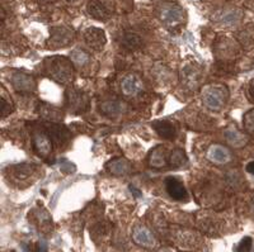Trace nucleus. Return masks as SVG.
<instances>
[{"label":"nucleus","mask_w":254,"mask_h":252,"mask_svg":"<svg viewBox=\"0 0 254 252\" xmlns=\"http://www.w3.org/2000/svg\"><path fill=\"white\" fill-rule=\"evenodd\" d=\"M246 170H247V172H249V174L254 175V161H251V162L247 165Z\"/></svg>","instance_id":"38"},{"label":"nucleus","mask_w":254,"mask_h":252,"mask_svg":"<svg viewBox=\"0 0 254 252\" xmlns=\"http://www.w3.org/2000/svg\"><path fill=\"white\" fill-rule=\"evenodd\" d=\"M215 51H216V56H219L222 60L234 57V54L238 52L237 49H235V43L226 40V38H222L221 41L216 43Z\"/></svg>","instance_id":"21"},{"label":"nucleus","mask_w":254,"mask_h":252,"mask_svg":"<svg viewBox=\"0 0 254 252\" xmlns=\"http://www.w3.org/2000/svg\"><path fill=\"white\" fill-rule=\"evenodd\" d=\"M60 169L63 170V171L65 172V174H70V172L75 171L76 167L74 166V165H72L71 162H69V161H65V163H61Z\"/></svg>","instance_id":"35"},{"label":"nucleus","mask_w":254,"mask_h":252,"mask_svg":"<svg viewBox=\"0 0 254 252\" xmlns=\"http://www.w3.org/2000/svg\"><path fill=\"white\" fill-rule=\"evenodd\" d=\"M67 1H69V3H72V1H76V0H67Z\"/></svg>","instance_id":"41"},{"label":"nucleus","mask_w":254,"mask_h":252,"mask_svg":"<svg viewBox=\"0 0 254 252\" xmlns=\"http://www.w3.org/2000/svg\"><path fill=\"white\" fill-rule=\"evenodd\" d=\"M243 124H244V129L249 135L254 136V109H251L244 114L243 117Z\"/></svg>","instance_id":"32"},{"label":"nucleus","mask_w":254,"mask_h":252,"mask_svg":"<svg viewBox=\"0 0 254 252\" xmlns=\"http://www.w3.org/2000/svg\"><path fill=\"white\" fill-rule=\"evenodd\" d=\"M238 41H239L240 45H242V46L244 47L246 50L253 49V46H254L253 31H249L248 28L240 31L239 35H238Z\"/></svg>","instance_id":"29"},{"label":"nucleus","mask_w":254,"mask_h":252,"mask_svg":"<svg viewBox=\"0 0 254 252\" xmlns=\"http://www.w3.org/2000/svg\"><path fill=\"white\" fill-rule=\"evenodd\" d=\"M207 160L215 165H225L231 161V153L226 147L221 145H211L206 152Z\"/></svg>","instance_id":"13"},{"label":"nucleus","mask_w":254,"mask_h":252,"mask_svg":"<svg viewBox=\"0 0 254 252\" xmlns=\"http://www.w3.org/2000/svg\"><path fill=\"white\" fill-rule=\"evenodd\" d=\"M142 80L137 74H128L121 83V90L126 97H135L142 90Z\"/></svg>","instance_id":"14"},{"label":"nucleus","mask_w":254,"mask_h":252,"mask_svg":"<svg viewBox=\"0 0 254 252\" xmlns=\"http://www.w3.org/2000/svg\"><path fill=\"white\" fill-rule=\"evenodd\" d=\"M149 162L153 167L156 169H162V167L167 166L168 163V152L167 149L163 146H158L151 151L150 157H149Z\"/></svg>","instance_id":"23"},{"label":"nucleus","mask_w":254,"mask_h":252,"mask_svg":"<svg viewBox=\"0 0 254 252\" xmlns=\"http://www.w3.org/2000/svg\"><path fill=\"white\" fill-rule=\"evenodd\" d=\"M156 252H173V251H172L171 249H168V247H164V249L158 250V251H156Z\"/></svg>","instance_id":"40"},{"label":"nucleus","mask_w":254,"mask_h":252,"mask_svg":"<svg viewBox=\"0 0 254 252\" xmlns=\"http://www.w3.org/2000/svg\"><path fill=\"white\" fill-rule=\"evenodd\" d=\"M38 110H40L41 117L49 120L50 123H59L60 120H63V112L59 108H56V106L42 103L40 108H38Z\"/></svg>","instance_id":"20"},{"label":"nucleus","mask_w":254,"mask_h":252,"mask_svg":"<svg viewBox=\"0 0 254 252\" xmlns=\"http://www.w3.org/2000/svg\"><path fill=\"white\" fill-rule=\"evenodd\" d=\"M45 72L58 84L67 85L74 79V63L64 56H51L45 60Z\"/></svg>","instance_id":"1"},{"label":"nucleus","mask_w":254,"mask_h":252,"mask_svg":"<svg viewBox=\"0 0 254 252\" xmlns=\"http://www.w3.org/2000/svg\"><path fill=\"white\" fill-rule=\"evenodd\" d=\"M36 170H37V166L32 162L18 163V165L9 167V172H10L12 178L14 179L15 181L27 180L29 176H32V175L35 174Z\"/></svg>","instance_id":"16"},{"label":"nucleus","mask_w":254,"mask_h":252,"mask_svg":"<svg viewBox=\"0 0 254 252\" xmlns=\"http://www.w3.org/2000/svg\"><path fill=\"white\" fill-rule=\"evenodd\" d=\"M128 190H130L131 194H132L133 197H135V198H141V195H142L141 190H139V189H137V188H135V186H133V185L128 186Z\"/></svg>","instance_id":"37"},{"label":"nucleus","mask_w":254,"mask_h":252,"mask_svg":"<svg viewBox=\"0 0 254 252\" xmlns=\"http://www.w3.org/2000/svg\"><path fill=\"white\" fill-rule=\"evenodd\" d=\"M225 140L231 147L234 149H240V147H244L248 144L249 137L246 133L240 132L237 127H230L225 131Z\"/></svg>","instance_id":"17"},{"label":"nucleus","mask_w":254,"mask_h":252,"mask_svg":"<svg viewBox=\"0 0 254 252\" xmlns=\"http://www.w3.org/2000/svg\"><path fill=\"white\" fill-rule=\"evenodd\" d=\"M10 83L15 92L20 94H29L36 90V80L32 75L17 71L10 76Z\"/></svg>","instance_id":"7"},{"label":"nucleus","mask_w":254,"mask_h":252,"mask_svg":"<svg viewBox=\"0 0 254 252\" xmlns=\"http://www.w3.org/2000/svg\"><path fill=\"white\" fill-rule=\"evenodd\" d=\"M107 170L112 175L121 176V175H126L127 172L130 171V163L124 157L113 158L107 163Z\"/></svg>","instance_id":"24"},{"label":"nucleus","mask_w":254,"mask_h":252,"mask_svg":"<svg viewBox=\"0 0 254 252\" xmlns=\"http://www.w3.org/2000/svg\"><path fill=\"white\" fill-rule=\"evenodd\" d=\"M101 112L110 118L119 117L124 110V105L117 101H107L101 104Z\"/></svg>","instance_id":"26"},{"label":"nucleus","mask_w":254,"mask_h":252,"mask_svg":"<svg viewBox=\"0 0 254 252\" xmlns=\"http://www.w3.org/2000/svg\"><path fill=\"white\" fill-rule=\"evenodd\" d=\"M132 240L137 246L144 247V249L151 250L156 246V238L154 233L147 227L137 224L132 229Z\"/></svg>","instance_id":"8"},{"label":"nucleus","mask_w":254,"mask_h":252,"mask_svg":"<svg viewBox=\"0 0 254 252\" xmlns=\"http://www.w3.org/2000/svg\"><path fill=\"white\" fill-rule=\"evenodd\" d=\"M32 142H33V149L36 153L42 157H47L54 149V142L51 137L45 132H36L32 137Z\"/></svg>","instance_id":"12"},{"label":"nucleus","mask_w":254,"mask_h":252,"mask_svg":"<svg viewBox=\"0 0 254 252\" xmlns=\"http://www.w3.org/2000/svg\"><path fill=\"white\" fill-rule=\"evenodd\" d=\"M49 136L51 137L52 142H55V144H64V142H66L67 137H69V132H67V129L65 128L64 126L59 123H50L49 126Z\"/></svg>","instance_id":"25"},{"label":"nucleus","mask_w":254,"mask_h":252,"mask_svg":"<svg viewBox=\"0 0 254 252\" xmlns=\"http://www.w3.org/2000/svg\"><path fill=\"white\" fill-rule=\"evenodd\" d=\"M70 60L74 63V66H76L78 69H84V67L89 65L90 56L89 53L84 51V50L75 49L72 50L71 53H70Z\"/></svg>","instance_id":"27"},{"label":"nucleus","mask_w":254,"mask_h":252,"mask_svg":"<svg viewBox=\"0 0 254 252\" xmlns=\"http://www.w3.org/2000/svg\"><path fill=\"white\" fill-rule=\"evenodd\" d=\"M36 219H37V223L38 226L41 227H47L49 228L50 224H51V217H50L49 212L47 210H45L44 208H38L37 210H36Z\"/></svg>","instance_id":"33"},{"label":"nucleus","mask_w":254,"mask_h":252,"mask_svg":"<svg viewBox=\"0 0 254 252\" xmlns=\"http://www.w3.org/2000/svg\"><path fill=\"white\" fill-rule=\"evenodd\" d=\"M84 41L94 51H101L107 43V37L103 29L97 27H89L84 31Z\"/></svg>","instance_id":"9"},{"label":"nucleus","mask_w":254,"mask_h":252,"mask_svg":"<svg viewBox=\"0 0 254 252\" xmlns=\"http://www.w3.org/2000/svg\"><path fill=\"white\" fill-rule=\"evenodd\" d=\"M33 252H49V247L45 241H40L37 245H36V249L33 250Z\"/></svg>","instance_id":"36"},{"label":"nucleus","mask_w":254,"mask_h":252,"mask_svg":"<svg viewBox=\"0 0 254 252\" xmlns=\"http://www.w3.org/2000/svg\"><path fill=\"white\" fill-rule=\"evenodd\" d=\"M173 240L179 247L192 250L197 249L202 242V236L196 231L186 228H178L173 232Z\"/></svg>","instance_id":"6"},{"label":"nucleus","mask_w":254,"mask_h":252,"mask_svg":"<svg viewBox=\"0 0 254 252\" xmlns=\"http://www.w3.org/2000/svg\"><path fill=\"white\" fill-rule=\"evenodd\" d=\"M153 128L155 129L156 133L164 140H174L177 136V128L172 122L168 120H159L154 122Z\"/></svg>","instance_id":"18"},{"label":"nucleus","mask_w":254,"mask_h":252,"mask_svg":"<svg viewBox=\"0 0 254 252\" xmlns=\"http://www.w3.org/2000/svg\"><path fill=\"white\" fill-rule=\"evenodd\" d=\"M160 19L167 26H177L183 20L182 8L178 5H174V4H167L160 10Z\"/></svg>","instance_id":"11"},{"label":"nucleus","mask_w":254,"mask_h":252,"mask_svg":"<svg viewBox=\"0 0 254 252\" xmlns=\"http://www.w3.org/2000/svg\"><path fill=\"white\" fill-rule=\"evenodd\" d=\"M197 224H198L199 229L205 232L206 235H219L220 229L222 227V222L217 219L215 215H206L202 214L197 218Z\"/></svg>","instance_id":"15"},{"label":"nucleus","mask_w":254,"mask_h":252,"mask_svg":"<svg viewBox=\"0 0 254 252\" xmlns=\"http://www.w3.org/2000/svg\"><path fill=\"white\" fill-rule=\"evenodd\" d=\"M249 94H251L252 99H254V79L249 84Z\"/></svg>","instance_id":"39"},{"label":"nucleus","mask_w":254,"mask_h":252,"mask_svg":"<svg viewBox=\"0 0 254 252\" xmlns=\"http://www.w3.org/2000/svg\"><path fill=\"white\" fill-rule=\"evenodd\" d=\"M122 47H125L128 51H136L142 47V38L140 37L135 32H125L124 35L121 36V42Z\"/></svg>","instance_id":"22"},{"label":"nucleus","mask_w":254,"mask_h":252,"mask_svg":"<svg viewBox=\"0 0 254 252\" xmlns=\"http://www.w3.org/2000/svg\"><path fill=\"white\" fill-rule=\"evenodd\" d=\"M252 246H253V240L251 237H244L237 246L235 252H251Z\"/></svg>","instance_id":"34"},{"label":"nucleus","mask_w":254,"mask_h":252,"mask_svg":"<svg viewBox=\"0 0 254 252\" xmlns=\"http://www.w3.org/2000/svg\"><path fill=\"white\" fill-rule=\"evenodd\" d=\"M188 162V157L182 149H176L171 152L169 156V163L173 169H181Z\"/></svg>","instance_id":"28"},{"label":"nucleus","mask_w":254,"mask_h":252,"mask_svg":"<svg viewBox=\"0 0 254 252\" xmlns=\"http://www.w3.org/2000/svg\"><path fill=\"white\" fill-rule=\"evenodd\" d=\"M75 38V33L69 27H54L50 32V38L47 40V47L51 50L64 49L69 46Z\"/></svg>","instance_id":"3"},{"label":"nucleus","mask_w":254,"mask_h":252,"mask_svg":"<svg viewBox=\"0 0 254 252\" xmlns=\"http://www.w3.org/2000/svg\"><path fill=\"white\" fill-rule=\"evenodd\" d=\"M90 99L85 93L75 89V88H70L66 92V105L69 112L72 114H81V113L87 112L89 109Z\"/></svg>","instance_id":"4"},{"label":"nucleus","mask_w":254,"mask_h":252,"mask_svg":"<svg viewBox=\"0 0 254 252\" xmlns=\"http://www.w3.org/2000/svg\"><path fill=\"white\" fill-rule=\"evenodd\" d=\"M229 99V90L225 85H207L202 90V103L210 110H220Z\"/></svg>","instance_id":"2"},{"label":"nucleus","mask_w":254,"mask_h":252,"mask_svg":"<svg viewBox=\"0 0 254 252\" xmlns=\"http://www.w3.org/2000/svg\"><path fill=\"white\" fill-rule=\"evenodd\" d=\"M90 232H92V236L94 240H97V238H103L110 235L111 227L108 223H98L97 226L93 227Z\"/></svg>","instance_id":"31"},{"label":"nucleus","mask_w":254,"mask_h":252,"mask_svg":"<svg viewBox=\"0 0 254 252\" xmlns=\"http://www.w3.org/2000/svg\"><path fill=\"white\" fill-rule=\"evenodd\" d=\"M202 80V69L197 63H186L181 70V83L188 90H197Z\"/></svg>","instance_id":"5"},{"label":"nucleus","mask_w":254,"mask_h":252,"mask_svg":"<svg viewBox=\"0 0 254 252\" xmlns=\"http://www.w3.org/2000/svg\"><path fill=\"white\" fill-rule=\"evenodd\" d=\"M165 189H167L168 194L171 195V198H173L177 202H186L188 199V193L186 190L185 185L179 179L174 178V176H168L164 181Z\"/></svg>","instance_id":"10"},{"label":"nucleus","mask_w":254,"mask_h":252,"mask_svg":"<svg viewBox=\"0 0 254 252\" xmlns=\"http://www.w3.org/2000/svg\"><path fill=\"white\" fill-rule=\"evenodd\" d=\"M44 1H52V0H44Z\"/></svg>","instance_id":"42"},{"label":"nucleus","mask_w":254,"mask_h":252,"mask_svg":"<svg viewBox=\"0 0 254 252\" xmlns=\"http://www.w3.org/2000/svg\"><path fill=\"white\" fill-rule=\"evenodd\" d=\"M14 110V103L12 98L6 94L5 89L1 88V118H5Z\"/></svg>","instance_id":"30"},{"label":"nucleus","mask_w":254,"mask_h":252,"mask_svg":"<svg viewBox=\"0 0 254 252\" xmlns=\"http://www.w3.org/2000/svg\"><path fill=\"white\" fill-rule=\"evenodd\" d=\"M88 14L97 20H107L110 18L108 9L99 1V0H92L87 5Z\"/></svg>","instance_id":"19"}]
</instances>
